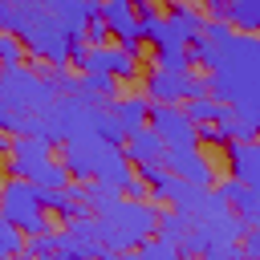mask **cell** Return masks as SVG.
<instances>
[{
	"instance_id": "5",
	"label": "cell",
	"mask_w": 260,
	"mask_h": 260,
	"mask_svg": "<svg viewBox=\"0 0 260 260\" xmlns=\"http://www.w3.org/2000/svg\"><path fill=\"white\" fill-rule=\"evenodd\" d=\"M0 215H4L12 228H20L24 236L53 232V215L41 207L37 183H28V179H4V183H0Z\"/></svg>"
},
{
	"instance_id": "11",
	"label": "cell",
	"mask_w": 260,
	"mask_h": 260,
	"mask_svg": "<svg viewBox=\"0 0 260 260\" xmlns=\"http://www.w3.org/2000/svg\"><path fill=\"white\" fill-rule=\"evenodd\" d=\"M77 69L81 73H110L114 81H134L138 77V61L130 53H122L118 45H89L77 57Z\"/></svg>"
},
{
	"instance_id": "17",
	"label": "cell",
	"mask_w": 260,
	"mask_h": 260,
	"mask_svg": "<svg viewBox=\"0 0 260 260\" xmlns=\"http://www.w3.org/2000/svg\"><path fill=\"white\" fill-rule=\"evenodd\" d=\"M106 110H110V118L118 122L122 134H134V130L146 126V98H134V93L130 98H110Z\"/></svg>"
},
{
	"instance_id": "8",
	"label": "cell",
	"mask_w": 260,
	"mask_h": 260,
	"mask_svg": "<svg viewBox=\"0 0 260 260\" xmlns=\"http://www.w3.org/2000/svg\"><path fill=\"white\" fill-rule=\"evenodd\" d=\"M146 126L162 138L167 150H175V146H199V142H195V122L183 114V106L146 102Z\"/></svg>"
},
{
	"instance_id": "6",
	"label": "cell",
	"mask_w": 260,
	"mask_h": 260,
	"mask_svg": "<svg viewBox=\"0 0 260 260\" xmlns=\"http://www.w3.org/2000/svg\"><path fill=\"white\" fill-rule=\"evenodd\" d=\"M110 248L98 236V219L93 215H73L65 232H53V260H106Z\"/></svg>"
},
{
	"instance_id": "34",
	"label": "cell",
	"mask_w": 260,
	"mask_h": 260,
	"mask_svg": "<svg viewBox=\"0 0 260 260\" xmlns=\"http://www.w3.org/2000/svg\"><path fill=\"white\" fill-rule=\"evenodd\" d=\"M8 142H12V138H8L4 130H0V154H8Z\"/></svg>"
},
{
	"instance_id": "16",
	"label": "cell",
	"mask_w": 260,
	"mask_h": 260,
	"mask_svg": "<svg viewBox=\"0 0 260 260\" xmlns=\"http://www.w3.org/2000/svg\"><path fill=\"white\" fill-rule=\"evenodd\" d=\"M167 20L179 28V37L191 45L199 32H203V24H207V16L199 12V4L195 0H167Z\"/></svg>"
},
{
	"instance_id": "15",
	"label": "cell",
	"mask_w": 260,
	"mask_h": 260,
	"mask_svg": "<svg viewBox=\"0 0 260 260\" xmlns=\"http://www.w3.org/2000/svg\"><path fill=\"white\" fill-rule=\"evenodd\" d=\"M162 138L150 130V126H142V130H134V134H126L122 138V154H126V162H162Z\"/></svg>"
},
{
	"instance_id": "30",
	"label": "cell",
	"mask_w": 260,
	"mask_h": 260,
	"mask_svg": "<svg viewBox=\"0 0 260 260\" xmlns=\"http://www.w3.org/2000/svg\"><path fill=\"white\" fill-rule=\"evenodd\" d=\"M199 12L207 20H228V0H199Z\"/></svg>"
},
{
	"instance_id": "1",
	"label": "cell",
	"mask_w": 260,
	"mask_h": 260,
	"mask_svg": "<svg viewBox=\"0 0 260 260\" xmlns=\"http://www.w3.org/2000/svg\"><path fill=\"white\" fill-rule=\"evenodd\" d=\"M0 28L24 45V57L45 65H69V37L53 20L49 0H0Z\"/></svg>"
},
{
	"instance_id": "26",
	"label": "cell",
	"mask_w": 260,
	"mask_h": 260,
	"mask_svg": "<svg viewBox=\"0 0 260 260\" xmlns=\"http://www.w3.org/2000/svg\"><path fill=\"white\" fill-rule=\"evenodd\" d=\"M65 183H69V171H65L61 162H53V158H49V162L41 167V175H37V187H65Z\"/></svg>"
},
{
	"instance_id": "12",
	"label": "cell",
	"mask_w": 260,
	"mask_h": 260,
	"mask_svg": "<svg viewBox=\"0 0 260 260\" xmlns=\"http://www.w3.org/2000/svg\"><path fill=\"white\" fill-rule=\"evenodd\" d=\"M98 16L106 20V32L118 41V49L130 53V57L138 61V57H142V32H138V16H134V8L122 4V0H102V12H98Z\"/></svg>"
},
{
	"instance_id": "24",
	"label": "cell",
	"mask_w": 260,
	"mask_h": 260,
	"mask_svg": "<svg viewBox=\"0 0 260 260\" xmlns=\"http://www.w3.org/2000/svg\"><path fill=\"white\" fill-rule=\"evenodd\" d=\"M8 65H24V45L0 28V69H8Z\"/></svg>"
},
{
	"instance_id": "33",
	"label": "cell",
	"mask_w": 260,
	"mask_h": 260,
	"mask_svg": "<svg viewBox=\"0 0 260 260\" xmlns=\"http://www.w3.org/2000/svg\"><path fill=\"white\" fill-rule=\"evenodd\" d=\"M12 260H49V256H32V252H24V248H20V252H16Z\"/></svg>"
},
{
	"instance_id": "10",
	"label": "cell",
	"mask_w": 260,
	"mask_h": 260,
	"mask_svg": "<svg viewBox=\"0 0 260 260\" xmlns=\"http://www.w3.org/2000/svg\"><path fill=\"white\" fill-rule=\"evenodd\" d=\"M162 167H167L175 179L191 183V187H211V183H215V167H211V158H207L203 146H175V150H162Z\"/></svg>"
},
{
	"instance_id": "9",
	"label": "cell",
	"mask_w": 260,
	"mask_h": 260,
	"mask_svg": "<svg viewBox=\"0 0 260 260\" xmlns=\"http://www.w3.org/2000/svg\"><path fill=\"white\" fill-rule=\"evenodd\" d=\"M53 158V146L45 142V138H37V134H16L12 142H8V162H4V171H8V179H28V183H37V175H41V167Z\"/></svg>"
},
{
	"instance_id": "13",
	"label": "cell",
	"mask_w": 260,
	"mask_h": 260,
	"mask_svg": "<svg viewBox=\"0 0 260 260\" xmlns=\"http://www.w3.org/2000/svg\"><path fill=\"white\" fill-rule=\"evenodd\" d=\"M215 187V195L228 203V211L236 215V219H244V223H260V187H248V183H240V179H219V183H211Z\"/></svg>"
},
{
	"instance_id": "20",
	"label": "cell",
	"mask_w": 260,
	"mask_h": 260,
	"mask_svg": "<svg viewBox=\"0 0 260 260\" xmlns=\"http://www.w3.org/2000/svg\"><path fill=\"white\" fill-rule=\"evenodd\" d=\"M183 106V114L195 122V126H211V122H219V114H223V102H215V98H183L179 102Z\"/></svg>"
},
{
	"instance_id": "14",
	"label": "cell",
	"mask_w": 260,
	"mask_h": 260,
	"mask_svg": "<svg viewBox=\"0 0 260 260\" xmlns=\"http://www.w3.org/2000/svg\"><path fill=\"white\" fill-rule=\"evenodd\" d=\"M223 154H228V175L248 183V187H260V146L256 138L248 142H223Z\"/></svg>"
},
{
	"instance_id": "7",
	"label": "cell",
	"mask_w": 260,
	"mask_h": 260,
	"mask_svg": "<svg viewBox=\"0 0 260 260\" xmlns=\"http://www.w3.org/2000/svg\"><path fill=\"white\" fill-rule=\"evenodd\" d=\"M142 81H146L150 102H171V106H179L183 98H203L207 93V81L191 69H154L150 65V73Z\"/></svg>"
},
{
	"instance_id": "18",
	"label": "cell",
	"mask_w": 260,
	"mask_h": 260,
	"mask_svg": "<svg viewBox=\"0 0 260 260\" xmlns=\"http://www.w3.org/2000/svg\"><path fill=\"white\" fill-rule=\"evenodd\" d=\"M73 98H81L85 106H106L110 98H118V81L110 73H81Z\"/></svg>"
},
{
	"instance_id": "31",
	"label": "cell",
	"mask_w": 260,
	"mask_h": 260,
	"mask_svg": "<svg viewBox=\"0 0 260 260\" xmlns=\"http://www.w3.org/2000/svg\"><path fill=\"white\" fill-rule=\"evenodd\" d=\"M122 195H126V199H146V195H150V187H146L138 175H130V179L122 183Z\"/></svg>"
},
{
	"instance_id": "25",
	"label": "cell",
	"mask_w": 260,
	"mask_h": 260,
	"mask_svg": "<svg viewBox=\"0 0 260 260\" xmlns=\"http://www.w3.org/2000/svg\"><path fill=\"white\" fill-rule=\"evenodd\" d=\"M49 81H53L57 98H65V93H73V89H77V73H69L65 65H49Z\"/></svg>"
},
{
	"instance_id": "3",
	"label": "cell",
	"mask_w": 260,
	"mask_h": 260,
	"mask_svg": "<svg viewBox=\"0 0 260 260\" xmlns=\"http://www.w3.org/2000/svg\"><path fill=\"white\" fill-rule=\"evenodd\" d=\"M93 219H98V236L110 252H134L146 236L158 232V207L146 199H126V195H118Z\"/></svg>"
},
{
	"instance_id": "23",
	"label": "cell",
	"mask_w": 260,
	"mask_h": 260,
	"mask_svg": "<svg viewBox=\"0 0 260 260\" xmlns=\"http://www.w3.org/2000/svg\"><path fill=\"white\" fill-rule=\"evenodd\" d=\"M20 248H24V232H20V228H12V223L0 215V260H12Z\"/></svg>"
},
{
	"instance_id": "22",
	"label": "cell",
	"mask_w": 260,
	"mask_h": 260,
	"mask_svg": "<svg viewBox=\"0 0 260 260\" xmlns=\"http://www.w3.org/2000/svg\"><path fill=\"white\" fill-rule=\"evenodd\" d=\"M134 260H183V256H179L175 240H167L162 232H154V236H146V240L134 248Z\"/></svg>"
},
{
	"instance_id": "35",
	"label": "cell",
	"mask_w": 260,
	"mask_h": 260,
	"mask_svg": "<svg viewBox=\"0 0 260 260\" xmlns=\"http://www.w3.org/2000/svg\"><path fill=\"white\" fill-rule=\"evenodd\" d=\"M122 4H130V8H138V4H146V0H122Z\"/></svg>"
},
{
	"instance_id": "27",
	"label": "cell",
	"mask_w": 260,
	"mask_h": 260,
	"mask_svg": "<svg viewBox=\"0 0 260 260\" xmlns=\"http://www.w3.org/2000/svg\"><path fill=\"white\" fill-rule=\"evenodd\" d=\"M150 65L154 69H191V57H187V49L183 53H154Z\"/></svg>"
},
{
	"instance_id": "19",
	"label": "cell",
	"mask_w": 260,
	"mask_h": 260,
	"mask_svg": "<svg viewBox=\"0 0 260 260\" xmlns=\"http://www.w3.org/2000/svg\"><path fill=\"white\" fill-rule=\"evenodd\" d=\"M37 199H41V207L49 215H61V219L81 215V207H77V199H73L69 187H37Z\"/></svg>"
},
{
	"instance_id": "2",
	"label": "cell",
	"mask_w": 260,
	"mask_h": 260,
	"mask_svg": "<svg viewBox=\"0 0 260 260\" xmlns=\"http://www.w3.org/2000/svg\"><path fill=\"white\" fill-rule=\"evenodd\" d=\"M61 167L69 171V179H98L114 191H122V183L130 179V162H126L122 146L106 142L93 130H77V134L61 138Z\"/></svg>"
},
{
	"instance_id": "32",
	"label": "cell",
	"mask_w": 260,
	"mask_h": 260,
	"mask_svg": "<svg viewBox=\"0 0 260 260\" xmlns=\"http://www.w3.org/2000/svg\"><path fill=\"white\" fill-rule=\"evenodd\" d=\"M199 260H244V256H240V248L232 244V248H219V252H207V256H199Z\"/></svg>"
},
{
	"instance_id": "28",
	"label": "cell",
	"mask_w": 260,
	"mask_h": 260,
	"mask_svg": "<svg viewBox=\"0 0 260 260\" xmlns=\"http://www.w3.org/2000/svg\"><path fill=\"white\" fill-rule=\"evenodd\" d=\"M24 126H28V122H24V118L0 98V130H16V134H24Z\"/></svg>"
},
{
	"instance_id": "21",
	"label": "cell",
	"mask_w": 260,
	"mask_h": 260,
	"mask_svg": "<svg viewBox=\"0 0 260 260\" xmlns=\"http://www.w3.org/2000/svg\"><path fill=\"white\" fill-rule=\"evenodd\" d=\"M228 24L240 32L260 28V0H228Z\"/></svg>"
},
{
	"instance_id": "4",
	"label": "cell",
	"mask_w": 260,
	"mask_h": 260,
	"mask_svg": "<svg viewBox=\"0 0 260 260\" xmlns=\"http://www.w3.org/2000/svg\"><path fill=\"white\" fill-rule=\"evenodd\" d=\"M0 98H4L24 122H32V118L57 98V89H53L49 73H37V69H28V65H8V69H0ZM24 130H28V126H24Z\"/></svg>"
},
{
	"instance_id": "29",
	"label": "cell",
	"mask_w": 260,
	"mask_h": 260,
	"mask_svg": "<svg viewBox=\"0 0 260 260\" xmlns=\"http://www.w3.org/2000/svg\"><path fill=\"white\" fill-rule=\"evenodd\" d=\"M85 41H89V45H106V41H110L102 16H89V20H85Z\"/></svg>"
},
{
	"instance_id": "36",
	"label": "cell",
	"mask_w": 260,
	"mask_h": 260,
	"mask_svg": "<svg viewBox=\"0 0 260 260\" xmlns=\"http://www.w3.org/2000/svg\"><path fill=\"white\" fill-rule=\"evenodd\" d=\"M0 183H4V179H0Z\"/></svg>"
}]
</instances>
